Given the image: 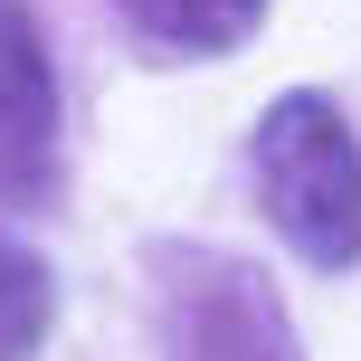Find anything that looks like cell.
<instances>
[{
    "label": "cell",
    "mask_w": 361,
    "mask_h": 361,
    "mask_svg": "<svg viewBox=\"0 0 361 361\" xmlns=\"http://www.w3.org/2000/svg\"><path fill=\"white\" fill-rule=\"evenodd\" d=\"M247 171H257V200H267L276 238L305 267H324V276L361 267V143H352L333 95H276L257 114Z\"/></svg>",
    "instance_id": "6da1fadb"
},
{
    "label": "cell",
    "mask_w": 361,
    "mask_h": 361,
    "mask_svg": "<svg viewBox=\"0 0 361 361\" xmlns=\"http://www.w3.org/2000/svg\"><path fill=\"white\" fill-rule=\"evenodd\" d=\"M152 314L171 361H295V324L247 257L152 247Z\"/></svg>",
    "instance_id": "7a4b0ae2"
},
{
    "label": "cell",
    "mask_w": 361,
    "mask_h": 361,
    "mask_svg": "<svg viewBox=\"0 0 361 361\" xmlns=\"http://www.w3.org/2000/svg\"><path fill=\"white\" fill-rule=\"evenodd\" d=\"M57 200V67L29 0H0V209Z\"/></svg>",
    "instance_id": "3957f363"
},
{
    "label": "cell",
    "mask_w": 361,
    "mask_h": 361,
    "mask_svg": "<svg viewBox=\"0 0 361 361\" xmlns=\"http://www.w3.org/2000/svg\"><path fill=\"white\" fill-rule=\"evenodd\" d=\"M114 10H124L152 48H171V57H228V48L257 38L267 0H114Z\"/></svg>",
    "instance_id": "277c9868"
},
{
    "label": "cell",
    "mask_w": 361,
    "mask_h": 361,
    "mask_svg": "<svg viewBox=\"0 0 361 361\" xmlns=\"http://www.w3.org/2000/svg\"><path fill=\"white\" fill-rule=\"evenodd\" d=\"M48 324H57V276H48V257L19 247V238L0 228V361H38Z\"/></svg>",
    "instance_id": "5b68a950"
}]
</instances>
